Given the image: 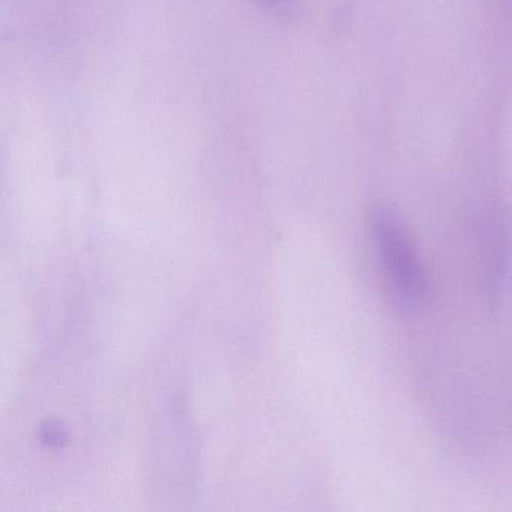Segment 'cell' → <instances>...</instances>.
<instances>
[{
  "mask_svg": "<svg viewBox=\"0 0 512 512\" xmlns=\"http://www.w3.org/2000/svg\"><path fill=\"white\" fill-rule=\"evenodd\" d=\"M374 248L386 281L400 307L413 310L427 296V274L409 230L397 212L376 206L370 220Z\"/></svg>",
  "mask_w": 512,
  "mask_h": 512,
  "instance_id": "obj_1",
  "label": "cell"
}]
</instances>
